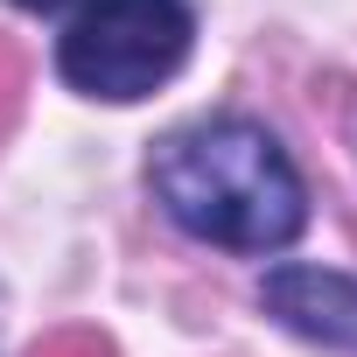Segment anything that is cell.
Instances as JSON below:
<instances>
[{"mask_svg":"<svg viewBox=\"0 0 357 357\" xmlns=\"http://www.w3.org/2000/svg\"><path fill=\"white\" fill-rule=\"evenodd\" d=\"M266 315L322 350H357V280L329 266H273L259 287Z\"/></svg>","mask_w":357,"mask_h":357,"instance_id":"cell-3","label":"cell"},{"mask_svg":"<svg viewBox=\"0 0 357 357\" xmlns=\"http://www.w3.org/2000/svg\"><path fill=\"white\" fill-rule=\"evenodd\" d=\"M15 84H22V56L0 43V126H8V112H15Z\"/></svg>","mask_w":357,"mask_h":357,"instance_id":"cell-5","label":"cell"},{"mask_svg":"<svg viewBox=\"0 0 357 357\" xmlns=\"http://www.w3.org/2000/svg\"><path fill=\"white\" fill-rule=\"evenodd\" d=\"M15 8H36V15H50V8H63V0H15Z\"/></svg>","mask_w":357,"mask_h":357,"instance_id":"cell-6","label":"cell"},{"mask_svg":"<svg viewBox=\"0 0 357 357\" xmlns=\"http://www.w3.org/2000/svg\"><path fill=\"white\" fill-rule=\"evenodd\" d=\"M29 357H112V343H105V336H91V329H63V336L36 343Z\"/></svg>","mask_w":357,"mask_h":357,"instance_id":"cell-4","label":"cell"},{"mask_svg":"<svg viewBox=\"0 0 357 357\" xmlns=\"http://www.w3.org/2000/svg\"><path fill=\"white\" fill-rule=\"evenodd\" d=\"M147 183L190 238L225 252H280L308 225V190L287 147L252 119L175 126L147 161Z\"/></svg>","mask_w":357,"mask_h":357,"instance_id":"cell-1","label":"cell"},{"mask_svg":"<svg viewBox=\"0 0 357 357\" xmlns=\"http://www.w3.org/2000/svg\"><path fill=\"white\" fill-rule=\"evenodd\" d=\"M190 36H197V22L183 0H91L56 43V70L84 98L133 105L183 70Z\"/></svg>","mask_w":357,"mask_h":357,"instance_id":"cell-2","label":"cell"}]
</instances>
